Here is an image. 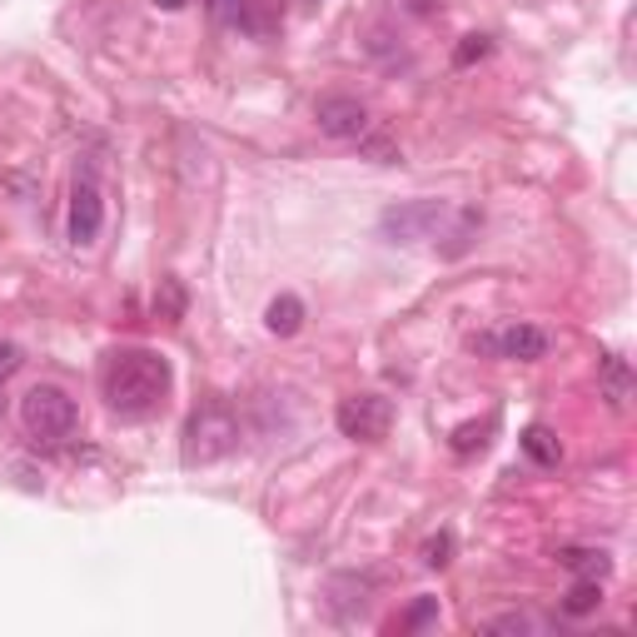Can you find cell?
Instances as JSON below:
<instances>
[{"mask_svg": "<svg viewBox=\"0 0 637 637\" xmlns=\"http://www.w3.org/2000/svg\"><path fill=\"white\" fill-rule=\"evenodd\" d=\"M170 389H175V369H170L165 354H154V349H115V354H105L100 399L125 424H140V419L160 413Z\"/></svg>", "mask_w": 637, "mask_h": 637, "instance_id": "cell-1", "label": "cell"}, {"mask_svg": "<svg viewBox=\"0 0 637 637\" xmlns=\"http://www.w3.org/2000/svg\"><path fill=\"white\" fill-rule=\"evenodd\" d=\"M235 449H239V419L225 399H210L189 413V424H185V463L189 469H195V463L225 459V453H235Z\"/></svg>", "mask_w": 637, "mask_h": 637, "instance_id": "cell-2", "label": "cell"}, {"mask_svg": "<svg viewBox=\"0 0 637 637\" xmlns=\"http://www.w3.org/2000/svg\"><path fill=\"white\" fill-rule=\"evenodd\" d=\"M21 424L36 444H65V438L80 428V409H75V399L65 389L36 384V389L21 399Z\"/></svg>", "mask_w": 637, "mask_h": 637, "instance_id": "cell-3", "label": "cell"}, {"mask_svg": "<svg viewBox=\"0 0 637 637\" xmlns=\"http://www.w3.org/2000/svg\"><path fill=\"white\" fill-rule=\"evenodd\" d=\"M469 349L484 359H508V364H538V359H548V349H553V334L538 329V324L508 318V324H494V329L473 334Z\"/></svg>", "mask_w": 637, "mask_h": 637, "instance_id": "cell-4", "label": "cell"}, {"mask_svg": "<svg viewBox=\"0 0 637 637\" xmlns=\"http://www.w3.org/2000/svg\"><path fill=\"white\" fill-rule=\"evenodd\" d=\"M449 220H453V204H444V200H403L378 214V235L389 239V245H419V239L444 235Z\"/></svg>", "mask_w": 637, "mask_h": 637, "instance_id": "cell-5", "label": "cell"}, {"mask_svg": "<svg viewBox=\"0 0 637 637\" xmlns=\"http://www.w3.org/2000/svg\"><path fill=\"white\" fill-rule=\"evenodd\" d=\"M334 424H339L344 438L378 444L394 424V403L384 399V394H349V399H339V409H334Z\"/></svg>", "mask_w": 637, "mask_h": 637, "instance_id": "cell-6", "label": "cell"}, {"mask_svg": "<svg viewBox=\"0 0 637 637\" xmlns=\"http://www.w3.org/2000/svg\"><path fill=\"white\" fill-rule=\"evenodd\" d=\"M71 245L75 249H90L105 229V200H100V185L95 175H75V189H71Z\"/></svg>", "mask_w": 637, "mask_h": 637, "instance_id": "cell-7", "label": "cell"}, {"mask_svg": "<svg viewBox=\"0 0 637 637\" xmlns=\"http://www.w3.org/2000/svg\"><path fill=\"white\" fill-rule=\"evenodd\" d=\"M314 120L329 140H364L369 135V105L354 95H324L314 105Z\"/></svg>", "mask_w": 637, "mask_h": 637, "instance_id": "cell-8", "label": "cell"}, {"mask_svg": "<svg viewBox=\"0 0 637 637\" xmlns=\"http://www.w3.org/2000/svg\"><path fill=\"white\" fill-rule=\"evenodd\" d=\"M264 329H270L274 339H295V334L304 329V299H299V295H279L270 309H264Z\"/></svg>", "mask_w": 637, "mask_h": 637, "instance_id": "cell-9", "label": "cell"}, {"mask_svg": "<svg viewBox=\"0 0 637 637\" xmlns=\"http://www.w3.org/2000/svg\"><path fill=\"white\" fill-rule=\"evenodd\" d=\"M523 453H528L538 469H558V463H563V444H558L553 428H544V424L523 428Z\"/></svg>", "mask_w": 637, "mask_h": 637, "instance_id": "cell-10", "label": "cell"}, {"mask_svg": "<svg viewBox=\"0 0 637 637\" xmlns=\"http://www.w3.org/2000/svg\"><path fill=\"white\" fill-rule=\"evenodd\" d=\"M558 563L573 567L578 578H608L613 573V563H608L602 548H558Z\"/></svg>", "mask_w": 637, "mask_h": 637, "instance_id": "cell-11", "label": "cell"}, {"mask_svg": "<svg viewBox=\"0 0 637 637\" xmlns=\"http://www.w3.org/2000/svg\"><path fill=\"white\" fill-rule=\"evenodd\" d=\"M602 394H608V403H613V409H627V399H633V374H627V359H617V354L602 359Z\"/></svg>", "mask_w": 637, "mask_h": 637, "instance_id": "cell-12", "label": "cell"}, {"mask_svg": "<svg viewBox=\"0 0 637 637\" xmlns=\"http://www.w3.org/2000/svg\"><path fill=\"white\" fill-rule=\"evenodd\" d=\"M598 602H602V578H578L573 588H567V598H563V613L567 617H588V613H598Z\"/></svg>", "mask_w": 637, "mask_h": 637, "instance_id": "cell-13", "label": "cell"}, {"mask_svg": "<svg viewBox=\"0 0 637 637\" xmlns=\"http://www.w3.org/2000/svg\"><path fill=\"white\" fill-rule=\"evenodd\" d=\"M204 11L220 25H239V30H260L254 15H249V0H204Z\"/></svg>", "mask_w": 637, "mask_h": 637, "instance_id": "cell-14", "label": "cell"}, {"mask_svg": "<svg viewBox=\"0 0 637 637\" xmlns=\"http://www.w3.org/2000/svg\"><path fill=\"white\" fill-rule=\"evenodd\" d=\"M488 633H548V623L533 613H503V617H488Z\"/></svg>", "mask_w": 637, "mask_h": 637, "instance_id": "cell-15", "label": "cell"}, {"mask_svg": "<svg viewBox=\"0 0 637 637\" xmlns=\"http://www.w3.org/2000/svg\"><path fill=\"white\" fill-rule=\"evenodd\" d=\"M488 434H494V424H463L459 434H453V453H473V449H484Z\"/></svg>", "mask_w": 637, "mask_h": 637, "instance_id": "cell-16", "label": "cell"}, {"mask_svg": "<svg viewBox=\"0 0 637 637\" xmlns=\"http://www.w3.org/2000/svg\"><path fill=\"white\" fill-rule=\"evenodd\" d=\"M449 558H453V533H438V538L424 544V567H449Z\"/></svg>", "mask_w": 637, "mask_h": 637, "instance_id": "cell-17", "label": "cell"}, {"mask_svg": "<svg viewBox=\"0 0 637 637\" xmlns=\"http://www.w3.org/2000/svg\"><path fill=\"white\" fill-rule=\"evenodd\" d=\"M488 50H494V40H488V36H463V46L453 50V65L463 71V65H473V60H484Z\"/></svg>", "mask_w": 637, "mask_h": 637, "instance_id": "cell-18", "label": "cell"}, {"mask_svg": "<svg viewBox=\"0 0 637 637\" xmlns=\"http://www.w3.org/2000/svg\"><path fill=\"white\" fill-rule=\"evenodd\" d=\"M438 617V598H419L409 608V617H403V627H424V623H434Z\"/></svg>", "mask_w": 637, "mask_h": 637, "instance_id": "cell-19", "label": "cell"}, {"mask_svg": "<svg viewBox=\"0 0 637 637\" xmlns=\"http://www.w3.org/2000/svg\"><path fill=\"white\" fill-rule=\"evenodd\" d=\"M21 364H25V359H21V349H15L11 339H0V384H5V378H11Z\"/></svg>", "mask_w": 637, "mask_h": 637, "instance_id": "cell-20", "label": "cell"}, {"mask_svg": "<svg viewBox=\"0 0 637 637\" xmlns=\"http://www.w3.org/2000/svg\"><path fill=\"white\" fill-rule=\"evenodd\" d=\"M179 309H185V295H179V284H175V279H165V314L175 318Z\"/></svg>", "mask_w": 637, "mask_h": 637, "instance_id": "cell-21", "label": "cell"}, {"mask_svg": "<svg viewBox=\"0 0 637 637\" xmlns=\"http://www.w3.org/2000/svg\"><path fill=\"white\" fill-rule=\"evenodd\" d=\"M154 5H160V11H179V5H185V0H154Z\"/></svg>", "mask_w": 637, "mask_h": 637, "instance_id": "cell-22", "label": "cell"}]
</instances>
